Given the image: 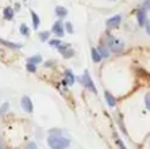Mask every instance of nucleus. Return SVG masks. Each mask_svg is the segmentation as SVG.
<instances>
[{
  "instance_id": "f3484780",
  "label": "nucleus",
  "mask_w": 150,
  "mask_h": 149,
  "mask_svg": "<svg viewBox=\"0 0 150 149\" xmlns=\"http://www.w3.org/2000/svg\"><path fill=\"white\" fill-rule=\"evenodd\" d=\"M91 57H92L93 62H96V63L100 62V61L103 60V58H101V55H100V53L96 50V48H92V49H91Z\"/></svg>"
},
{
  "instance_id": "6e6552de",
  "label": "nucleus",
  "mask_w": 150,
  "mask_h": 149,
  "mask_svg": "<svg viewBox=\"0 0 150 149\" xmlns=\"http://www.w3.org/2000/svg\"><path fill=\"white\" fill-rule=\"evenodd\" d=\"M75 82V77L71 70H66L65 73V81H63V84L65 86H73Z\"/></svg>"
},
{
  "instance_id": "f03ea898",
  "label": "nucleus",
  "mask_w": 150,
  "mask_h": 149,
  "mask_svg": "<svg viewBox=\"0 0 150 149\" xmlns=\"http://www.w3.org/2000/svg\"><path fill=\"white\" fill-rule=\"evenodd\" d=\"M105 46L108 48L109 52L120 53V52H122V50H124V42H122L121 40L116 38L115 36H112V34H108V36H107Z\"/></svg>"
},
{
  "instance_id": "dca6fc26",
  "label": "nucleus",
  "mask_w": 150,
  "mask_h": 149,
  "mask_svg": "<svg viewBox=\"0 0 150 149\" xmlns=\"http://www.w3.org/2000/svg\"><path fill=\"white\" fill-rule=\"evenodd\" d=\"M30 15H32V23H33V29L34 31H37L38 26H40V16L37 15L34 11H32Z\"/></svg>"
},
{
  "instance_id": "ddd939ff",
  "label": "nucleus",
  "mask_w": 150,
  "mask_h": 149,
  "mask_svg": "<svg viewBox=\"0 0 150 149\" xmlns=\"http://www.w3.org/2000/svg\"><path fill=\"white\" fill-rule=\"evenodd\" d=\"M41 62H42V57L40 54H34V55H32V57H29L28 60H26V63H32V65H34V66H37Z\"/></svg>"
},
{
  "instance_id": "cd10ccee",
  "label": "nucleus",
  "mask_w": 150,
  "mask_h": 149,
  "mask_svg": "<svg viewBox=\"0 0 150 149\" xmlns=\"http://www.w3.org/2000/svg\"><path fill=\"white\" fill-rule=\"evenodd\" d=\"M0 149H11V148L4 143V140H3L1 137H0Z\"/></svg>"
},
{
  "instance_id": "f8f14e48",
  "label": "nucleus",
  "mask_w": 150,
  "mask_h": 149,
  "mask_svg": "<svg viewBox=\"0 0 150 149\" xmlns=\"http://www.w3.org/2000/svg\"><path fill=\"white\" fill-rule=\"evenodd\" d=\"M137 21H138V25L140 26H145L146 21H148V18H146V12H144V11H138L137 12Z\"/></svg>"
},
{
  "instance_id": "423d86ee",
  "label": "nucleus",
  "mask_w": 150,
  "mask_h": 149,
  "mask_svg": "<svg viewBox=\"0 0 150 149\" xmlns=\"http://www.w3.org/2000/svg\"><path fill=\"white\" fill-rule=\"evenodd\" d=\"M52 32L57 37H63V34H65V26H63L62 21H61V20L55 21L54 25H53V28H52Z\"/></svg>"
},
{
  "instance_id": "aec40b11",
  "label": "nucleus",
  "mask_w": 150,
  "mask_h": 149,
  "mask_svg": "<svg viewBox=\"0 0 150 149\" xmlns=\"http://www.w3.org/2000/svg\"><path fill=\"white\" fill-rule=\"evenodd\" d=\"M20 32H21V34H23V36L28 37L29 36V28H28V25H26V24H21V25H20Z\"/></svg>"
},
{
  "instance_id": "393cba45",
  "label": "nucleus",
  "mask_w": 150,
  "mask_h": 149,
  "mask_svg": "<svg viewBox=\"0 0 150 149\" xmlns=\"http://www.w3.org/2000/svg\"><path fill=\"white\" fill-rule=\"evenodd\" d=\"M24 149H38V147H37V144L34 141H30V143H28V144H26V147Z\"/></svg>"
},
{
  "instance_id": "f257e3e1",
  "label": "nucleus",
  "mask_w": 150,
  "mask_h": 149,
  "mask_svg": "<svg viewBox=\"0 0 150 149\" xmlns=\"http://www.w3.org/2000/svg\"><path fill=\"white\" fill-rule=\"evenodd\" d=\"M47 145L52 149H67L70 147V140L63 137L62 135H49Z\"/></svg>"
},
{
  "instance_id": "20e7f679",
  "label": "nucleus",
  "mask_w": 150,
  "mask_h": 149,
  "mask_svg": "<svg viewBox=\"0 0 150 149\" xmlns=\"http://www.w3.org/2000/svg\"><path fill=\"white\" fill-rule=\"evenodd\" d=\"M57 49H58V52H59L65 58H71V57H74V54H75L74 49L71 48L70 44H63V42H62V44H61Z\"/></svg>"
},
{
  "instance_id": "9d476101",
  "label": "nucleus",
  "mask_w": 150,
  "mask_h": 149,
  "mask_svg": "<svg viewBox=\"0 0 150 149\" xmlns=\"http://www.w3.org/2000/svg\"><path fill=\"white\" fill-rule=\"evenodd\" d=\"M104 98H105V102H107V104L109 106V107H116V98L113 96V95H111V92H108V91H105L104 92Z\"/></svg>"
},
{
  "instance_id": "bb28decb",
  "label": "nucleus",
  "mask_w": 150,
  "mask_h": 149,
  "mask_svg": "<svg viewBox=\"0 0 150 149\" xmlns=\"http://www.w3.org/2000/svg\"><path fill=\"white\" fill-rule=\"evenodd\" d=\"M116 143H117V145H119L120 149H127V148H125V144L119 139V137H116Z\"/></svg>"
},
{
  "instance_id": "1a4fd4ad",
  "label": "nucleus",
  "mask_w": 150,
  "mask_h": 149,
  "mask_svg": "<svg viewBox=\"0 0 150 149\" xmlns=\"http://www.w3.org/2000/svg\"><path fill=\"white\" fill-rule=\"evenodd\" d=\"M0 45H3V46H5V48H9V49H20L21 48L20 44L8 41V40H4V38H0Z\"/></svg>"
},
{
  "instance_id": "6ab92c4d",
  "label": "nucleus",
  "mask_w": 150,
  "mask_h": 149,
  "mask_svg": "<svg viewBox=\"0 0 150 149\" xmlns=\"http://www.w3.org/2000/svg\"><path fill=\"white\" fill-rule=\"evenodd\" d=\"M8 110H9V103H7V102L3 103V104L0 106V118H3V116L8 112Z\"/></svg>"
},
{
  "instance_id": "a878e982",
  "label": "nucleus",
  "mask_w": 150,
  "mask_h": 149,
  "mask_svg": "<svg viewBox=\"0 0 150 149\" xmlns=\"http://www.w3.org/2000/svg\"><path fill=\"white\" fill-rule=\"evenodd\" d=\"M145 106L148 110H150V92L145 95Z\"/></svg>"
},
{
  "instance_id": "c85d7f7f",
  "label": "nucleus",
  "mask_w": 150,
  "mask_h": 149,
  "mask_svg": "<svg viewBox=\"0 0 150 149\" xmlns=\"http://www.w3.org/2000/svg\"><path fill=\"white\" fill-rule=\"evenodd\" d=\"M145 29H146V33L150 36V20L146 21V24H145Z\"/></svg>"
},
{
  "instance_id": "412c9836",
  "label": "nucleus",
  "mask_w": 150,
  "mask_h": 149,
  "mask_svg": "<svg viewBox=\"0 0 150 149\" xmlns=\"http://www.w3.org/2000/svg\"><path fill=\"white\" fill-rule=\"evenodd\" d=\"M141 11H144V12L150 11V0H145V1L142 3V5H141Z\"/></svg>"
},
{
  "instance_id": "0eeeda50",
  "label": "nucleus",
  "mask_w": 150,
  "mask_h": 149,
  "mask_svg": "<svg viewBox=\"0 0 150 149\" xmlns=\"http://www.w3.org/2000/svg\"><path fill=\"white\" fill-rule=\"evenodd\" d=\"M120 23H121V16L115 15V16H112V17H109L108 20H107L105 25H107L108 29H113V28H117V26L120 25Z\"/></svg>"
},
{
  "instance_id": "4be33fe9",
  "label": "nucleus",
  "mask_w": 150,
  "mask_h": 149,
  "mask_svg": "<svg viewBox=\"0 0 150 149\" xmlns=\"http://www.w3.org/2000/svg\"><path fill=\"white\" fill-rule=\"evenodd\" d=\"M49 44L52 45V46H54V48H58L61 44H62V41H61L59 38H54V40H50Z\"/></svg>"
},
{
  "instance_id": "9b49d317",
  "label": "nucleus",
  "mask_w": 150,
  "mask_h": 149,
  "mask_svg": "<svg viewBox=\"0 0 150 149\" xmlns=\"http://www.w3.org/2000/svg\"><path fill=\"white\" fill-rule=\"evenodd\" d=\"M13 16H15V11H13V8L5 7L4 11H3V17H4L7 21H11L13 18Z\"/></svg>"
},
{
  "instance_id": "b1692460",
  "label": "nucleus",
  "mask_w": 150,
  "mask_h": 149,
  "mask_svg": "<svg viewBox=\"0 0 150 149\" xmlns=\"http://www.w3.org/2000/svg\"><path fill=\"white\" fill-rule=\"evenodd\" d=\"M65 28H66V31H67L69 33H74V26H73V24H71L70 21H67V23L65 24Z\"/></svg>"
},
{
  "instance_id": "39448f33",
  "label": "nucleus",
  "mask_w": 150,
  "mask_h": 149,
  "mask_svg": "<svg viewBox=\"0 0 150 149\" xmlns=\"http://www.w3.org/2000/svg\"><path fill=\"white\" fill-rule=\"evenodd\" d=\"M20 104H21V108H23L26 114L33 112V102H32V99L28 96V95H24V96L21 98Z\"/></svg>"
},
{
  "instance_id": "2eb2a0df",
  "label": "nucleus",
  "mask_w": 150,
  "mask_h": 149,
  "mask_svg": "<svg viewBox=\"0 0 150 149\" xmlns=\"http://www.w3.org/2000/svg\"><path fill=\"white\" fill-rule=\"evenodd\" d=\"M96 50H98L99 53H100V55H101V58H107L109 55V50H108V48L105 46L104 44H101V45H99L98 48H96Z\"/></svg>"
},
{
  "instance_id": "4468645a",
  "label": "nucleus",
  "mask_w": 150,
  "mask_h": 149,
  "mask_svg": "<svg viewBox=\"0 0 150 149\" xmlns=\"http://www.w3.org/2000/svg\"><path fill=\"white\" fill-rule=\"evenodd\" d=\"M67 13H69V11L66 9L65 7H62V5H58V7H55V15H57L59 18L66 17V16H67Z\"/></svg>"
},
{
  "instance_id": "a211bd4d",
  "label": "nucleus",
  "mask_w": 150,
  "mask_h": 149,
  "mask_svg": "<svg viewBox=\"0 0 150 149\" xmlns=\"http://www.w3.org/2000/svg\"><path fill=\"white\" fill-rule=\"evenodd\" d=\"M38 37H40V40H41L42 42H46L47 40L50 38V32H47V31L40 32V33H38Z\"/></svg>"
},
{
  "instance_id": "c756f323",
  "label": "nucleus",
  "mask_w": 150,
  "mask_h": 149,
  "mask_svg": "<svg viewBox=\"0 0 150 149\" xmlns=\"http://www.w3.org/2000/svg\"><path fill=\"white\" fill-rule=\"evenodd\" d=\"M109 1H116V0H109Z\"/></svg>"
},
{
  "instance_id": "7ed1b4c3",
  "label": "nucleus",
  "mask_w": 150,
  "mask_h": 149,
  "mask_svg": "<svg viewBox=\"0 0 150 149\" xmlns=\"http://www.w3.org/2000/svg\"><path fill=\"white\" fill-rule=\"evenodd\" d=\"M80 82H82L83 84H84L86 87H87L88 90H90L92 94H96L98 92V90H96L95 84H93V81L92 78L90 77V74H88V71H84V74H83V77L80 78Z\"/></svg>"
},
{
  "instance_id": "5701e85b",
  "label": "nucleus",
  "mask_w": 150,
  "mask_h": 149,
  "mask_svg": "<svg viewBox=\"0 0 150 149\" xmlns=\"http://www.w3.org/2000/svg\"><path fill=\"white\" fill-rule=\"evenodd\" d=\"M26 70L29 71V73H36L37 71V66H34V65H32V63H26Z\"/></svg>"
}]
</instances>
